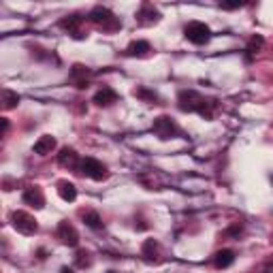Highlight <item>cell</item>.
I'll list each match as a JSON object with an SVG mask.
<instances>
[{"mask_svg":"<svg viewBox=\"0 0 273 273\" xmlns=\"http://www.w3.org/2000/svg\"><path fill=\"white\" fill-rule=\"evenodd\" d=\"M56 136H51V134H43L39 141L34 143V154H39V156H47V154H51L53 150H56Z\"/></svg>","mask_w":273,"mask_h":273,"instance_id":"obj_13","label":"cell"},{"mask_svg":"<svg viewBox=\"0 0 273 273\" xmlns=\"http://www.w3.org/2000/svg\"><path fill=\"white\" fill-rule=\"evenodd\" d=\"M88 17H90V22L96 24L98 28L105 30V32H115V30L122 28V20L115 17V13L109 11L107 7H94Z\"/></svg>","mask_w":273,"mask_h":273,"instance_id":"obj_2","label":"cell"},{"mask_svg":"<svg viewBox=\"0 0 273 273\" xmlns=\"http://www.w3.org/2000/svg\"><path fill=\"white\" fill-rule=\"evenodd\" d=\"M260 273H273V262H267L265 267H262V271Z\"/></svg>","mask_w":273,"mask_h":273,"instance_id":"obj_26","label":"cell"},{"mask_svg":"<svg viewBox=\"0 0 273 273\" xmlns=\"http://www.w3.org/2000/svg\"><path fill=\"white\" fill-rule=\"evenodd\" d=\"M94 103H96L98 107H109V105H113V103H117V92H115L113 88L103 86V88L94 94Z\"/></svg>","mask_w":273,"mask_h":273,"instance_id":"obj_12","label":"cell"},{"mask_svg":"<svg viewBox=\"0 0 273 273\" xmlns=\"http://www.w3.org/2000/svg\"><path fill=\"white\" fill-rule=\"evenodd\" d=\"M107 273H115V271H107Z\"/></svg>","mask_w":273,"mask_h":273,"instance_id":"obj_29","label":"cell"},{"mask_svg":"<svg viewBox=\"0 0 273 273\" xmlns=\"http://www.w3.org/2000/svg\"><path fill=\"white\" fill-rule=\"evenodd\" d=\"M184 34H186V39L190 43L205 45V43H209V39H212V28H209L207 24H203V22H190L184 28Z\"/></svg>","mask_w":273,"mask_h":273,"instance_id":"obj_6","label":"cell"},{"mask_svg":"<svg viewBox=\"0 0 273 273\" xmlns=\"http://www.w3.org/2000/svg\"><path fill=\"white\" fill-rule=\"evenodd\" d=\"M7 130H9V120L3 117V134H7Z\"/></svg>","mask_w":273,"mask_h":273,"instance_id":"obj_27","label":"cell"},{"mask_svg":"<svg viewBox=\"0 0 273 273\" xmlns=\"http://www.w3.org/2000/svg\"><path fill=\"white\" fill-rule=\"evenodd\" d=\"M245 3H222L220 7L222 9H226V11H231V9H239V7H243Z\"/></svg>","mask_w":273,"mask_h":273,"instance_id":"obj_25","label":"cell"},{"mask_svg":"<svg viewBox=\"0 0 273 273\" xmlns=\"http://www.w3.org/2000/svg\"><path fill=\"white\" fill-rule=\"evenodd\" d=\"M75 265H77L79 269H86V267L92 265V258H90V252H86V250H79V252L75 254Z\"/></svg>","mask_w":273,"mask_h":273,"instance_id":"obj_23","label":"cell"},{"mask_svg":"<svg viewBox=\"0 0 273 273\" xmlns=\"http://www.w3.org/2000/svg\"><path fill=\"white\" fill-rule=\"evenodd\" d=\"M271 179H273V177H271Z\"/></svg>","mask_w":273,"mask_h":273,"instance_id":"obj_30","label":"cell"},{"mask_svg":"<svg viewBox=\"0 0 273 273\" xmlns=\"http://www.w3.org/2000/svg\"><path fill=\"white\" fill-rule=\"evenodd\" d=\"M81 24H84V17L81 15H77V13H73V15H66V17H62L60 20V28H64V30H69L75 39H81Z\"/></svg>","mask_w":273,"mask_h":273,"instance_id":"obj_10","label":"cell"},{"mask_svg":"<svg viewBox=\"0 0 273 273\" xmlns=\"http://www.w3.org/2000/svg\"><path fill=\"white\" fill-rule=\"evenodd\" d=\"M177 107L186 113H198L205 120H212L218 103L214 98H205L196 92V90H181L177 96Z\"/></svg>","mask_w":273,"mask_h":273,"instance_id":"obj_1","label":"cell"},{"mask_svg":"<svg viewBox=\"0 0 273 273\" xmlns=\"http://www.w3.org/2000/svg\"><path fill=\"white\" fill-rule=\"evenodd\" d=\"M92 77V71L84 64H75L71 69V79L77 84V88H88V79Z\"/></svg>","mask_w":273,"mask_h":273,"instance_id":"obj_14","label":"cell"},{"mask_svg":"<svg viewBox=\"0 0 273 273\" xmlns=\"http://www.w3.org/2000/svg\"><path fill=\"white\" fill-rule=\"evenodd\" d=\"M17 105H20V94L13 92V90H9V88H5L3 90V107H5V111L15 109Z\"/></svg>","mask_w":273,"mask_h":273,"instance_id":"obj_20","label":"cell"},{"mask_svg":"<svg viewBox=\"0 0 273 273\" xmlns=\"http://www.w3.org/2000/svg\"><path fill=\"white\" fill-rule=\"evenodd\" d=\"M235 262V252L233 250H218L216 254H214V265L218 267V269H226V267H231Z\"/></svg>","mask_w":273,"mask_h":273,"instance_id":"obj_16","label":"cell"},{"mask_svg":"<svg viewBox=\"0 0 273 273\" xmlns=\"http://www.w3.org/2000/svg\"><path fill=\"white\" fill-rule=\"evenodd\" d=\"M11 224L17 233L26 235V237H30L39 231V222L34 220V216H30L28 212H13L11 214Z\"/></svg>","mask_w":273,"mask_h":273,"instance_id":"obj_5","label":"cell"},{"mask_svg":"<svg viewBox=\"0 0 273 273\" xmlns=\"http://www.w3.org/2000/svg\"><path fill=\"white\" fill-rule=\"evenodd\" d=\"M262 45H265V39H262V34H254L252 39L248 41V47H245V58L252 60L254 53H258L262 49Z\"/></svg>","mask_w":273,"mask_h":273,"instance_id":"obj_19","label":"cell"},{"mask_svg":"<svg viewBox=\"0 0 273 273\" xmlns=\"http://www.w3.org/2000/svg\"><path fill=\"white\" fill-rule=\"evenodd\" d=\"M58 194H60L62 201L73 203V201L77 198V188H75V184H73V181L62 179V181H58Z\"/></svg>","mask_w":273,"mask_h":273,"instance_id":"obj_15","label":"cell"},{"mask_svg":"<svg viewBox=\"0 0 273 273\" xmlns=\"http://www.w3.org/2000/svg\"><path fill=\"white\" fill-rule=\"evenodd\" d=\"M84 222H86V226H90V229H94V231L103 229V218L98 216V212H86Z\"/></svg>","mask_w":273,"mask_h":273,"instance_id":"obj_21","label":"cell"},{"mask_svg":"<svg viewBox=\"0 0 273 273\" xmlns=\"http://www.w3.org/2000/svg\"><path fill=\"white\" fill-rule=\"evenodd\" d=\"M160 11L154 5L150 3H143L141 9L136 11V22H139L141 26H152V24H158L160 22Z\"/></svg>","mask_w":273,"mask_h":273,"instance_id":"obj_8","label":"cell"},{"mask_svg":"<svg viewBox=\"0 0 273 273\" xmlns=\"http://www.w3.org/2000/svg\"><path fill=\"white\" fill-rule=\"evenodd\" d=\"M22 201L26 205L34 207V209H43L45 207V194H43V190L39 186H28L24 190V194H22Z\"/></svg>","mask_w":273,"mask_h":273,"instance_id":"obj_9","label":"cell"},{"mask_svg":"<svg viewBox=\"0 0 273 273\" xmlns=\"http://www.w3.org/2000/svg\"><path fill=\"white\" fill-rule=\"evenodd\" d=\"M152 130H154V134H156L158 139L169 141V139H173V136L179 134V126L175 124V120H173V117H169V115H158L156 120L152 122Z\"/></svg>","mask_w":273,"mask_h":273,"instance_id":"obj_4","label":"cell"},{"mask_svg":"<svg viewBox=\"0 0 273 273\" xmlns=\"http://www.w3.org/2000/svg\"><path fill=\"white\" fill-rule=\"evenodd\" d=\"M60 273H75V269H71V267H62Z\"/></svg>","mask_w":273,"mask_h":273,"instance_id":"obj_28","label":"cell"},{"mask_svg":"<svg viewBox=\"0 0 273 273\" xmlns=\"http://www.w3.org/2000/svg\"><path fill=\"white\" fill-rule=\"evenodd\" d=\"M150 51H152V45L148 41H132L128 47H126V53L132 58H143V56H148Z\"/></svg>","mask_w":273,"mask_h":273,"instance_id":"obj_17","label":"cell"},{"mask_svg":"<svg viewBox=\"0 0 273 273\" xmlns=\"http://www.w3.org/2000/svg\"><path fill=\"white\" fill-rule=\"evenodd\" d=\"M134 96H139L141 101H145V103H154V105L158 103V94H156V92H152V90H148V88L134 90Z\"/></svg>","mask_w":273,"mask_h":273,"instance_id":"obj_22","label":"cell"},{"mask_svg":"<svg viewBox=\"0 0 273 273\" xmlns=\"http://www.w3.org/2000/svg\"><path fill=\"white\" fill-rule=\"evenodd\" d=\"M241 231H243V226L241 224H235V226H231V229L226 231V235H231V237H239Z\"/></svg>","mask_w":273,"mask_h":273,"instance_id":"obj_24","label":"cell"},{"mask_svg":"<svg viewBox=\"0 0 273 273\" xmlns=\"http://www.w3.org/2000/svg\"><path fill=\"white\" fill-rule=\"evenodd\" d=\"M79 154L73 148H62L58 154V165L60 167H71V169H79Z\"/></svg>","mask_w":273,"mask_h":273,"instance_id":"obj_11","label":"cell"},{"mask_svg":"<svg viewBox=\"0 0 273 273\" xmlns=\"http://www.w3.org/2000/svg\"><path fill=\"white\" fill-rule=\"evenodd\" d=\"M141 256L148 262L156 260L158 258V241L156 239H145L143 245H141Z\"/></svg>","mask_w":273,"mask_h":273,"instance_id":"obj_18","label":"cell"},{"mask_svg":"<svg viewBox=\"0 0 273 273\" xmlns=\"http://www.w3.org/2000/svg\"><path fill=\"white\" fill-rule=\"evenodd\" d=\"M56 237L60 239V243L69 245V248H77V245H79V233H77V229H75V226H73L69 220H62V222L58 224Z\"/></svg>","mask_w":273,"mask_h":273,"instance_id":"obj_7","label":"cell"},{"mask_svg":"<svg viewBox=\"0 0 273 273\" xmlns=\"http://www.w3.org/2000/svg\"><path fill=\"white\" fill-rule=\"evenodd\" d=\"M81 175H86V177H90V179H94V181H103V179H107L109 177V171H107V167L103 165L101 160H96V158H81V162H79V169H77Z\"/></svg>","mask_w":273,"mask_h":273,"instance_id":"obj_3","label":"cell"}]
</instances>
